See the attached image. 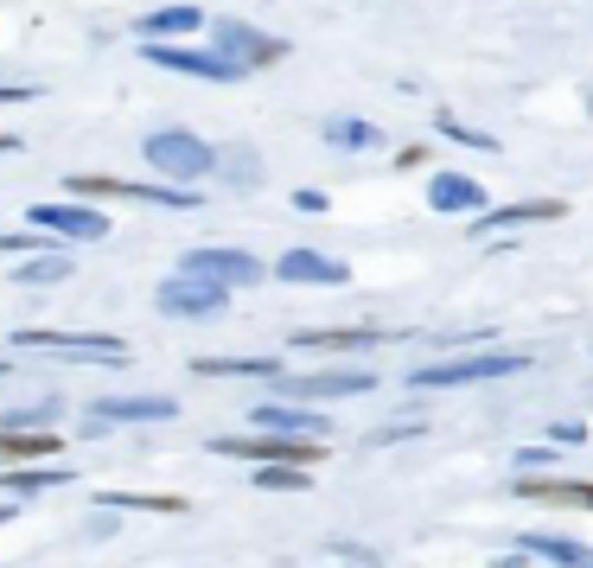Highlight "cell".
Wrapping results in <instances>:
<instances>
[{
	"mask_svg": "<svg viewBox=\"0 0 593 568\" xmlns=\"http://www.w3.org/2000/svg\"><path fill=\"white\" fill-rule=\"evenodd\" d=\"M211 141H198L192 129H154L147 134V148H141V160L160 173V185H198L211 180Z\"/></svg>",
	"mask_w": 593,
	"mask_h": 568,
	"instance_id": "6da1fadb",
	"label": "cell"
},
{
	"mask_svg": "<svg viewBox=\"0 0 593 568\" xmlns=\"http://www.w3.org/2000/svg\"><path fill=\"white\" fill-rule=\"evenodd\" d=\"M523 364H530V352H498V345H485V352H472V358L415 364L409 384H415V389H466V384H491V377H511V371H523Z\"/></svg>",
	"mask_w": 593,
	"mask_h": 568,
	"instance_id": "7a4b0ae2",
	"label": "cell"
},
{
	"mask_svg": "<svg viewBox=\"0 0 593 568\" xmlns=\"http://www.w3.org/2000/svg\"><path fill=\"white\" fill-rule=\"evenodd\" d=\"M71 199H122V205H160V211H198L205 199L192 185H134V180H103V173H71Z\"/></svg>",
	"mask_w": 593,
	"mask_h": 568,
	"instance_id": "3957f363",
	"label": "cell"
},
{
	"mask_svg": "<svg viewBox=\"0 0 593 568\" xmlns=\"http://www.w3.org/2000/svg\"><path fill=\"white\" fill-rule=\"evenodd\" d=\"M173 275H185V282H211V287L231 294V287H256L262 275H268V262L249 256V250H217V243H211V250H185Z\"/></svg>",
	"mask_w": 593,
	"mask_h": 568,
	"instance_id": "277c9868",
	"label": "cell"
},
{
	"mask_svg": "<svg viewBox=\"0 0 593 568\" xmlns=\"http://www.w3.org/2000/svg\"><path fill=\"white\" fill-rule=\"evenodd\" d=\"M13 345H20V352H71V358L109 364V371H122V364H129V345H122L115 333H52V326H20Z\"/></svg>",
	"mask_w": 593,
	"mask_h": 568,
	"instance_id": "5b68a950",
	"label": "cell"
},
{
	"mask_svg": "<svg viewBox=\"0 0 593 568\" xmlns=\"http://www.w3.org/2000/svg\"><path fill=\"white\" fill-rule=\"evenodd\" d=\"M141 58L160 64V71H185V78H205V83H243L249 71L224 52H198V45H185V39H141Z\"/></svg>",
	"mask_w": 593,
	"mask_h": 568,
	"instance_id": "8992f818",
	"label": "cell"
},
{
	"mask_svg": "<svg viewBox=\"0 0 593 568\" xmlns=\"http://www.w3.org/2000/svg\"><path fill=\"white\" fill-rule=\"evenodd\" d=\"M275 389L287 403H338V396H370V371H275Z\"/></svg>",
	"mask_w": 593,
	"mask_h": 568,
	"instance_id": "52a82bcc",
	"label": "cell"
},
{
	"mask_svg": "<svg viewBox=\"0 0 593 568\" xmlns=\"http://www.w3.org/2000/svg\"><path fill=\"white\" fill-rule=\"evenodd\" d=\"M211 52L236 58L243 71H262V64H282L287 58V39L249 27V20H217V27H211Z\"/></svg>",
	"mask_w": 593,
	"mask_h": 568,
	"instance_id": "ba28073f",
	"label": "cell"
},
{
	"mask_svg": "<svg viewBox=\"0 0 593 568\" xmlns=\"http://www.w3.org/2000/svg\"><path fill=\"white\" fill-rule=\"evenodd\" d=\"M154 307L166 313V320H217V313L231 307V294L211 282H185V275H166V282L154 287Z\"/></svg>",
	"mask_w": 593,
	"mask_h": 568,
	"instance_id": "9c48e42d",
	"label": "cell"
},
{
	"mask_svg": "<svg viewBox=\"0 0 593 568\" xmlns=\"http://www.w3.org/2000/svg\"><path fill=\"white\" fill-rule=\"evenodd\" d=\"M27 224L64 236V243H103L109 236V217L96 205H27Z\"/></svg>",
	"mask_w": 593,
	"mask_h": 568,
	"instance_id": "30bf717a",
	"label": "cell"
},
{
	"mask_svg": "<svg viewBox=\"0 0 593 568\" xmlns=\"http://www.w3.org/2000/svg\"><path fill=\"white\" fill-rule=\"evenodd\" d=\"M568 217L562 199H523V205H485L472 211V236H498V231H523V224H555Z\"/></svg>",
	"mask_w": 593,
	"mask_h": 568,
	"instance_id": "8fae6325",
	"label": "cell"
},
{
	"mask_svg": "<svg viewBox=\"0 0 593 568\" xmlns=\"http://www.w3.org/2000/svg\"><path fill=\"white\" fill-rule=\"evenodd\" d=\"M268 275L287 282V287H345L351 282V268H345L338 256H319V250H287Z\"/></svg>",
	"mask_w": 593,
	"mask_h": 568,
	"instance_id": "7c38bea8",
	"label": "cell"
},
{
	"mask_svg": "<svg viewBox=\"0 0 593 568\" xmlns=\"http://www.w3.org/2000/svg\"><path fill=\"white\" fill-rule=\"evenodd\" d=\"M256 435H287V440H333V422L319 409H287V403H256Z\"/></svg>",
	"mask_w": 593,
	"mask_h": 568,
	"instance_id": "4fadbf2b",
	"label": "cell"
},
{
	"mask_svg": "<svg viewBox=\"0 0 593 568\" xmlns=\"http://www.w3.org/2000/svg\"><path fill=\"white\" fill-rule=\"evenodd\" d=\"M90 415L96 422H134V428H154V422H173L180 415V403L173 396H103V403H90Z\"/></svg>",
	"mask_w": 593,
	"mask_h": 568,
	"instance_id": "5bb4252c",
	"label": "cell"
},
{
	"mask_svg": "<svg viewBox=\"0 0 593 568\" xmlns=\"http://www.w3.org/2000/svg\"><path fill=\"white\" fill-rule=\"evenodd\" d=\"M428 205L447 211V217H472V211H485L491 199L472 173H434V180H428Z\"/></svg>",
	"mask_w": 593,
	"mask_h": 568,
	"instance_id": "9a60e30c",
	"label": "cell"
},
{
	"mask_svg": "<svg viewBox=\"0 0 593 568\" xmlns=\"http://www.w3.org/2000/svg\"><path fill=\"white\" fill-rule=\"evenodd\" d=\"M517 556H536V562H555V568H593L587 542L555 537V530H523V537H517Z\"/></svg>",
	"mask_w": 593,
	"mask_h": 568,
	"instance_id": "2e32d148",
	"label": "cell"
},
{
	"mask_svg": "<svg viewBox=\"0 0 593 568\" xmlns=\"http://www.w3.org/2000/svg\"><path fill=\"white\" fill-rule=\"evenodd\" d=\"M384 326H326V333H294V352H377Z\"/></svg>",
	"mask_w": 593,
	"mask_h": 568,
	"instance_id": "e0dca14e",
	"label": "cell"
},
{
	"mask_svg": "<svg viewBox=\"0 0 593 568\" xmlns=\"http://www.w3.org/2000/svg\"><path fill=\"white\" fill-rule=\"evenodd\" d=\"M523 498H536V505H568V511H587L593 505V486L587 479H549V473H523L517 479Z\"/></svg>",
	"mask_w": 593,
	"mask_h": 568,
	"instance_id": "ac0fdd59",
	"label": "cell"
},
{
	"mask_svg": "<svg viewBox=\"0 0 593 568\" xmlns=\"http://www.w3.org/2000/svg\"><path fill=\"white\" fill-rule=\"evenodd\" d=\"M205 27V13L180 0V7H154V13H141L134 20V39H192V32Z\"/></svg>",
	"mask_w": 593,
	"mask_h": 568,
	"instance_id": "d6986e66",
	"label": "cell"
},
{
	"mask_svg": "<svg viewBox=\"0 0 593 568\" xmlns=\"http://www.w3.org/2000/svg\"><path fill=\"white\" fill-rule=\"evenodd\" d=\"M211 173L231 185V192H256L262 160H256V148H217V154H211Z\"/></svg>",
	"mask_w": 593,
	"mask_h": 568,
	"instance_id": "ffe728a7",
	"label": "cell"
},
{
	"mask_svg": "<svg viewBox=\"0 0 593 568\" xmlns=\"http://www.w3.org/2000/svg\"><path fill=\"white\" fill-rule=\"evenodd\" d=\"M58 486H71V466H13V473H0L7 498H39V491H58Z\"/></svg>",
	"mask_w": 593,
	"mask_h": 568,
	"instance_id": "44dd1931",
	"label": "cell"
},
{
	"mask_svg": "<svg viewBox=\"0 0 593 568\" xmlns=\"http://www.w3.org/2000/svg\"><path fill=\"white\" fill-rule=\"evenodd\" d=\"M326 141H333L338 154H384V129H370L358 115H333V122H326Z\"/></svg>",
	"mask_w": 593,
	"mask_h": 568,
	"instance_id": "7402d4cb",
	"label": "cell"
},
{
	"mask_svg": "<svg viewBox=\"0 0 593 568\" xmlns=\"http://www.w3.org/2000/svg\"><path fill=\"white\" fill-rule=\"evenodd\" d=\"M58 435L52 428H0V460H52Z\"/></svg>",
	"mask_w": 593,
	"mask_h": 568,
	"instance_id": "603a6c76",
	"label": "cell"
},
{
	"mask_svg": "<svg viewBox=\"0 0 593 568\" xmlns=\"http://www.w3.org/2000/svg\"><path fill=\"white\" fill-rule=\"evenodd\" d=\"M109 511H160V517H180L192 511L185 498H173V491H103Z\"/></svg>",
	"mask_w": 593,
	"mask_h": 568,
	"instance_id": "cb8c5ba5",
	"label": "cell"
},
{
	"mask_svg": "<svg viewBox=\"0 0 593 568\" xmlns=\"http://www.w3.org/2000/svg\"><path fill=\"white\" fill-rule=\"evenodd\" d=\"M192 371L198 377H275L282 358H198Z\"/></svg>",
	"mask_w": 593,
	"mask_h": 568,
	"instance_id": "d4e9b609",
	"label": "cell"
},
{
	"mask_svg": "<svg viewBox=\"0 0 593 568\" xmlns=\"http://www.w3.org/2000/svg\"><path fill=\"white\" fill-rule=\"evenodd\" d=\"M64 275H71V256H64V250H45V256H32V262L13 268V282H27V287H52V282H64Z\"/></svg>",
	"mask_w": 593,
	"mask_h": 568,
	"instance_id": "484cf974",
	"label": "cell"
},
{
	"mask_svg": "<svg viewBox=\"0 0 593 568\" xmlns=\"http://www.w3.org/2000/svg\"><path fill=\"white\" fill-rule=\"evenodd\" d=\"M256 486H262V491H307V486H313V473H307V466L275 460V466H262V473H256Z\"/></svg>",
	"mask_w": 593,
	"mask_h": 568,
	"instance_id": "4316f807",
	"label": "cell"
},
{
	"mask_svg": "<svg viewBox=\"0 0 593 568\" xmlns=\"http://www.w3.org/2000/svg\"><path fill=\"white\" fill-rule=\"evenodd\" d=\"M434 129L447 134V141H460V148H479V154H498V134H479V129H466L460 115H447V109L434 115Z\"/></svg>",
	"mask_w": 593,
	"mask_h": 568,
	"instance_id": "83f0119b",
	"label": "cell"
},
{
	"mask_svg": "<svg viewBox=\"0 0 593 568\" xmlns=\"http://www.w3.org/2000/svg\"><path fill=\"white\" fill-rule=\"evenodd\" d=\"M58 422V403H27V409H7L0 428H52Z\"/></svg>",
	"mask_w": 593,
	"mask_h": 568,
	"instance_id": "f1b7e54d",
	"label": "cell"
},
{
	"mask_svg": "<svg viewBox=\"0 0 593 568\" xmlns=\"http://www.w3.org/2000/svg\"><path fill=\"white\" fill-rule=\"evenodd\" d=\"M549 460H555V447H523V454H517L523 473H549Z\"/></svg>",
	"mask_w": 593,
	"mask_h": 568,
	"instance_id": "f546056e",
	"label": "cell"
},
{
	"mask_svg": "<svg viewBox=\"0 0 593 568\" xmlns=\"http://www.w3.org/2000/svg\"><path fill=\"white\" fill-rule=\"evenodd\" d=\"M326 205H333V199H326V192H313V185H300V192H294V211H307V217H319Z\"/></svg>",
	"mask_w": 593,
	"mask_h": 568,
	"instance_id": "4dcf8cb0",
	"label": "cell"
},
{
	"mask_svg": "<svg viewBox=\"0 0 593 568\" xmlns=\"http://www.w3.org/2000/svg\"><path fill=\"white\" fill-rule=\"evenodd\" d=\"M0 103H39V83H0Z\"/></svg>",
	"mask_w": 593,
	"mask_h": 568,
	"instance_id": "1f68e13d",
	"label": "cell"
},
{
	"mask_svg": "<svg viewBox=\"0 0 593 568\" xmlns=\"http://www.w3.org/2000/svg\"><path fill=\"white\" fill-rule=\"evenodd\" d=\"M83 530H90V537H96V542H103V537H115V511H109V505H103V511L90 517V524H83Z\"/></svg>",
	"mask_w": 593,
	"mask_h": 568,
	"instance_id": "d6a6232c",
	"label": "cell"
},
{
	"mask_svg": "<svg viewBox=\"0 0 593 568\" xmlns=\"http://www.w3.org/2000/svg\"><path fill=\"white\" fill-rule=\"evenodd\" d=\"M7 517H20V498H0V524H7Z\"/></svg>",
	"mask_w": 593,
	"mask_h": 568,
	"instance_id": "836d02e7",
	"label": "cell"
},
{
	"mask_svg": "<svg viewBox=\"0 0 593 568\" xmlns=\"http://www.w3.org/2000/svg\"><path fill=\"white\" fill-rule=\"evenodd\" d=\"M20 148V134H0V154H13Z\"/></svg>",
	"mask_w": 593,
	"mask_h": 568,
	"instance_id": "e575fe53",
	"label": "cell"
},
{
	"mask_svg": "<svg viewBox=\"0 0 593 568\" xmlns=\"http://www.w3.org/2000/svg\"><path fill=\"white\" fill-rule=\"evenodd\" d=\"M0 377H7V364H0Z\"/></svg>",
	"mask_w": 593,
	"mask_h": 568,
	"instance_id": "d590c367",
	"label": "cell"
}]
</instances>
